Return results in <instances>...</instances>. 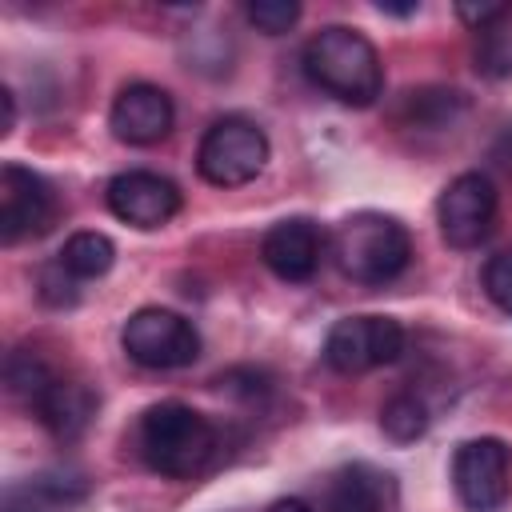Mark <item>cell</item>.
I'll use <instances>...</instances> for the list:
<instances>
[{
    "instance_id": "obj_26",
    "label": "cell",
    "mask_w": 512,
    "mask_h": 512,
    "mask_svg": "<svg viewBox=\"0 0 512 512\" xmlns=\"http://www.w3.org/2000/svg\"><path fill=\"white\" fill-rule=\"evenodd\" d=\"M376 8L380 12H392V16H412L420 4H388V0H376Z\"/></svg>"
},
{
    "instance_id": "obj_22",
    "label": "cell",
    "mask_w": 512,
    "mask_h": 512,
    "mask_svg": "<svg viewBox=\"0 0 512 512\" xmlns=\"http://www.w3.org/2000/svg\"><path fill=\"white\" fill-rule=\"evenodd\" d=\"M456 16L476 32H492L504 16H512V4H456Z\"/></svg>"
},
{
    "instance_id": "obj_13",
    "label": "cell",
    "mask_w": 512,
    "mask_h": 512,
    "mask_svg": "<svg viewBox=\"0 0 512 512\" xmlns=\"http://www.w3.org/2000/svg\"><path fill=\"white\" fill-rule=\"evenodd\" d=\"M36 420L56 436V440H76L84 436V428L92 424L96 416V392L84 384V380H72V376H56L44 396L32 404Z\"/></svg>"
},
{
    "instance_id": "obj_19",
    "label": "cell",
    "mask_w": 512,
    "mask_h": 512,
    "mask_svg": "<svg viewBox=\"0 0 512 512\" xmlns=\"http://www.w3.org/2000/svg\"><path fill=\"white\" fill-rule=\"evenodd\" d=\"M248 20L264 32V36H280L300 20V4L296 0H252L248 4Z\"/></svg>"
},
{
    "instance_id": "obj_24",
    "label": "cell",
    "mask_w": 512,
    "mask_h": 512,
    "mask_svg": "<svg viewBox=\"0 0 512 512\" xmlns=\"http://www.w3.org/2000/svg\"><path fill=\"white\" fill-rule=\"evenodd\" d=\"M0 104H4V136H8L12 124H16V104H12V92H8V88L0 92Z\"/></svg>"
},
{
    "instance_id": "obj_8",
    "label": "cell",
    "mask_w": 512,
    "mask_h": 512,
    "mask_svg": "<svg viewBox=\"0 0 512 512\" xmlns=\"http://www.w3.org/2000/svg\"><path fill=\"white\" fill-rule=\"evenodd\" d=\"M440 236L452 248H476L496 220V184L484 172H460L436 200Z\"/></svg>"
},
{
    "instance_id": "obj_23",
    "label": "cell",
    "mask_w": 512,
    "mask_h": 512,
    "mask_svg": "<svg viewBox=\"0 0 512 512\" xmlns=\"http://www.w3.org/2000/svg\"><path fill=\"white\" fill-rule=\"evenodd\" d=\"M220 388H228V392H240V396H264L268 388H272V380H268V372H260V368H232V372H224L220 376Z\"/></svg>"
},
{
    "instance_id": "obj_17",
    "label": "cell",
    "mask_w": 512,
    "mask_h": 512,
    "mask_svg": "<svg viewBox=\"0 0 512 512\" xmlns=\"http://www.w3.org/2000/svg\"><path fill=\"white\" fill-rule=\"evenodd\" d=\"M380 428H384L388 440L412 444V440H420L428 432V404L416 392H396L380 408Z\"/></svg>"
},
{
    "instance_id": "obj_25",
    "label": "cell",
    "mask_w": 512,
    "mask_h": 512,
    "mask_svg": "<svg viewBox=\"0 0 512 512\" xmlns=\"http://www.w3.org/2000/svg\"><path fill=\"white\" fill-rule=\"evenodd\" d=\"M268 512H312L304 500H296V496H288V500H276V504H268Z\"/></svg>"
},
{
    "instance_id": "obj_11",
    "label": "cell",
    "mask_w": 512,
    "mask_h": 512,
    "mask_svg": "<svg viewBox=\"0 0 512 512\" xmlns=\"http://www.w3.org/2000/svg\"><path fill=\"white\" fill-rule=\"evenodd\" d=\"M172 120H176L172 96L164 88H156V84H128V88H120V96L112 100V112H108L112 136L132 144V148L160 144L172 132Z\"/></svg>"
},
{
    "instance_id": "obj_5",
    "label": "cell",
    "mask_w": 512,
    "mask_h": 512,
    "mask_svg": "<svg viewBox=\"0 0 512 512\" xmlns=\"http://www.w3.org/2000/svg\"><path fill=\"white\" fill-rule=\"evenodd\" d=\"M120 344L128 352V360H136L140 368H184L200 356V332L192 320H184L180 312L168 308H140L124 320L120 328Z\"/></svg>"
},
{
    "instance_id": "obj_6",
    "label": "cell",
    "mask_w": 512,
    "mask_h": 512,
    "mask_svg": "<svg viewBox=\"0 0 512 512\" xmlns=\"http://www.w3.org/2000/svg\"><path fill=\"white\" fill-rule=\"evenodd\" d=\"M452 488L468 512H496L512 492V452L496 436L464 440L452 456Z\"/></svg>"
},
{
    "instance_id": "obj_15",
    "label": "cell",
    "mask_w": 512,
    "mask_h": 512,
    "mask_svg": "<svg viewBox=\"0 0 512 512\" xmlns=\"http://www.w3.org/2000/svg\"><path fill=\"white\" fill-rule=\"evenodd\" d=\"M116 260V244L104 232H72L60 248V264L76 276V280H96L112 268Z\"/></svg>"
},
{
    "instance_id": "obj_14",
    "label": "cell",
    "mask_w": 512,
    "mask_h": 512,
    "mask_svg": "<svg viewBox=\"0 0 512 512\" xmlns=\"http://www.w3.org/2000/svg\"><path fill=\"white\" fill-rule=\"evenodd\" d=\"M388 476L368 464H344L324 488V512H384Z\"/></svg>"
},
{
    "instance_id": "obj_20",
    "label": "cell",
    "mask_w": 512,
    "mask_h": 512,
    "mask_svg": "<svg viewBox=\"0 0 512 512\" xmlns=\"http://www.w3.org/2000/svg\"><path fill=\"white\" fill-rule=\"evenodd\" d=\"M484 292L488 300L512 316V248L496 252L488 264H484Z\"/></svg>"
},
{
    "instance_id": "obj_21",
    "label": "cell",
    "mask_w": 512,
    "mask_h": 512,
    "mask_svg": "<svg viewBox=\"0 0 512 512\" xmlns=\"http://www.w3.org/2000/svg\"><path fill=\"white\" fill-rule=\"evenodd\" d=\"M40 300L52 304V308H64V304H76V276L56 260L48 268H40Z\"/></svg>"
},
{
    "instance_id": "obj_2",
    "label": "cell",
    "mask_w": 512,
    "mask_h": 512,
    "mask_svg": "<svg viewBox=\"0 0 512 512\" xmlns=\"http://www.w3.org/2000/svg\"><path fill=\"white\" fill-rule=\"evenodd\" d=\"M300 60H304V76L320 92L336 96L340 104L368 108V104H376V96L384 88V64H380L376 44L348 24L320 28L304 44Z\"/></svg>"
},
{
    "instance_id": "obj_12",
    "label": "cell",
    "mask_w": 512,
    "mask_h": 512,
    "mask_svg": "<svg viewBox=\"0 0 512 512\" xmlns=\"http://www.w3.org/2000/svg\"><path fill=\"white\" fill-rule=\"evenodd\" d=\"M320 256H324V236L308 216L276 220L260 240V260L268 264L272 276H280L288 284L312 280L320 268Z\"/></svg>"
},
{
    "instance_id": "obj_10",
    "label": "cell",
    "mask_w": 512,
    "mask_h": 512,
    "mask_svg": "<svg viewBox=\"0 0 512 512\" xmlns=\"http://www.w3.org/2000/svg\"><path fill=\"white\" fill-rule=\"evenodd\" d=\"M108 212L132 228H160L180 212V188L148 168H128L108 180Z\"/></svg>"
},
{
    "instance_id": "obj_18",
    "label": "cell",
    "mask_w": 512,
    "mask_h": 512,
    "mask_svg": "<svg viewBox=\"0 0 512 512\" xmlns=\"http://www.w3.org/2000/svg\"><path fill=\"white\" fill-rule=\"evenodd\" d=\"M408 108H412V124H444L452 120V108H464V96L460 92H444V88H428V92H412L408 96Z\"/></svg>"
},
{
    "instance_id": "obj_16",
    "label": "cell",
    "mask_w": 512,
    "mask_h": 512,
    "mask_svg": "<svg viewBox=\"0 0 512 512\" xmlns=\"http://www.w3.org/2000/svg\"><path fill=\"white\" fill-rule=\"evenodd\" d=\"M4 380H8V392L32 408V404L44 396V388L56 380V372L48 368V360H44L40 352L16 348V352L8 356V364H4Z\"/></svg>"
},
{
    "instance_id": "obj_1",
    "label": "cell",
    "mask_w": 512,
    "mask_h": 512,
    "mask_svg": "<svg viewBox=\"0 0 512 512\" xmlns=\"http://www.w3.org/2000/svg\"><path fill=\"white\" fill-rule=\"evenodd\" d=\"M216 448H220L216 424L180 400L152 404L136 424V452L152 472L172 480L200 476L216 460Z\"/></svg>"
},
{
    "instance_id": "obj_9",
    "label": "cell",
    "mask_w": 512,
    "mask_h": 512,
    "mask_svg": "<svg viewBox=\"0 0 512 512\" xmlns=\"http://www.w3.org/2000/svg\"><path fill=\"white\" fill-rule=\"evenodd\" d=\"M56 220V196L48 180L24 164H4L0 168V240L20 244L28 236L48 232Z\"/></svg>"
},
{
    "instance_id": "obj_7",
    "label": "cell",
    "mask_w": 512,
    "mask_h": 512,
    "mask_svg": "<svg viewBox=\"0 0 512 512\" xmlns=\"http://www.w3.org/2000/svg\"><path fill=\"white\" fill-rule=\"evenodd\" d=\"M400 352H404V328L392 316H344L328 328V340H324L328 368L344 376L392 364Z\"/></svg>"
},
{
    "instance_id": "obj_3",
    "label": "cell",
    "mask_w": 512,
    "mask_h": 512,
    "mask_svg": "<svg viewBox=\"0 0 512 512\" xmlns=\"http://www.w3.org/2000/svg\"><path fill=\"white\" fill-rule=\"evenodd\" d=\"M332 260L356 284H388L412 260V236L396 216L352 212L332 232Z\"/></svg>"
},
{
    "instance_id": "obj_4",
    "label": "cell",
    "mask_w": 512,
    "mask_h": 512,
    "mask_svg": "<svg viewBox=\"0 0 512 512\" xmlns=\"http://www.w3.org/2000/svg\"><path fill=\"white\" fill-rule=\"evenodd\" d=\"M268 164V136L244 116L216 120L196 148V172L216 188H240L256 180Z\"/></svg>"
}]
</instances>
